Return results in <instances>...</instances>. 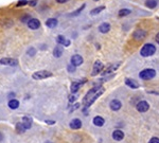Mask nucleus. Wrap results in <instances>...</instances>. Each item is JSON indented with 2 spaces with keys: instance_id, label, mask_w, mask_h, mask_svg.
Masks as SVG:
<instances>
[{
  "instance_id": "nucleus-1",
  "label": "nucleus",
  "mask_w": 159,
  "mask_h": 143,
  "mask_svg": "<svg viewBox=\"0 0 159 143\" xmlns=\"http://www.w3.org/2000/svg\"><path fill=\"white\" fill-rule=\"evenodd\" d=\"M156 52V47L153 44H145L140 50V55L143 57H150Z\"/></svg>"
},
{
  "instance_id": "nucleus-2",
  "label": "nucleus",
  "mask_w": 159,
  "mask_h": 143,
  "mask_svg": "<svg viewBox=\"0 0 159 143\" xmlns=\"http://www.w3.org/2000/svg\"><path fill=\"white\" fill-rule=\"evenodd\" d=\"M101 88H102V86H101V85L94 86L93 88H91V89H90V90H89L88 92L86 93V96H84V99H83V102H82L83 104H84V106L87 105V104H88V103L91 101V99L93 98L94 96H96V94L98 93V91L100 90Z\"/></svg>"
},
{
  "instance_id": "nucleus-3",
  "label": "nucleus",
  "mask_w": 159,
  "mask_h": 143,
  "mask_svg": "<svg viewBox=\"0 0 159 143\" xmlns=\"http://www.w3.org/2000/svg\"><path fill=\"white\" fill-rule=\"evenodd\" d=\"M156 76V71L152 69V68H147V69H144V70L140 71L139 73V77L143 81H149V80H152Z\"/></svg>"
},
{
  "instance_id": "nucleus-4",
  "label": "nucleus",
  "mask_w": 159,
  "mask_h": 143,
  "mask_svg": "<svg viewBox=\"0 0 159 143\" xmlns=\"http://www.w3.org/2000/svg\"><path fill=\"white\" fill-rule=\"evenodd\" d=\"M53 74L52 72L48 70H40V71H36L32 74V77L33 80H45V79H48V77H51Z\"/></svg>"
},
{
  "instance_id": "nucleus-5",
  "label": "nucleus",
  "mask_w": 159,
  "mask_h": 143,
  "mask_svg": "<svg viewBox=\"0 0 159 143\" xmlns=\"http://www.w3.org/2000/svg\"><path fill=\"white\" fill-rule=\"evenodd\" d=\"M103 64L101 61H96L93 64V68H92V72H91V75L92 76H96L98 75L99 73H101V71L103 70Z\"/></svg>"
},
{
  "instance_id": "nucleus-6",
  "label": "nucleus",
  "mask_w": 159,
  "mask_h": 143,
  "mask_svg": "<svg viewBox=\"0 0 159 143\" xmlns=\"http://www.w3.org/2000/svg\"><path fill=\"white\" fill-rule=\"evenodd\" d=\"M136 109L139 111V112H146L149 109H150V105H149V103L146 101H140V102L137 103V105H136Z\"/></svg>"
},
{
  "instance_id": "nucleus-7",
  "label": "nucleus",
  "mask_w": 159,
  "mask_h": 143,
  "mask_svg": "<svg viewBox=\"0 0 159 143\" xmlns=\"http://www.w3.org/2000/svg\"><path fill=\"white\" fill-rule=\"evenodd\" d=\"M132 37H134L135 40L141 41V40H143L145 37H146V32H145L144 30L138 29V30H136L135 32L132 33Z\"/></svg>"
},
{
  "instance_id": "nucleus-8",
  "label": "nucleus",
  "mask_w": 159,
  "mask_h": 143,
  "mask_svg": "<svg viewBox=\"0 0 159 143\" xmlns=\"http://www.w3.org/2000/svg\"><path fill=\"white\" fill-rule=\"evenodd\" d=\"M0 65H4V66H17L18 61L15 59H11V57H3L0 59Z\"/></svg>"
},
{
  "instance_id": "nucleus-9",
  "label": "nucleus",
  "mask_w": 159,
  "mask_h": 143,
  "mask_svg": "<svg viewBox=\"0 0 159 143\" xmlns=\"http://www.w3.org/2000/svg\"><path fill=\"white\" fill-rule=\"evenodd\" d=\"M121 107H122V103H121L120 100H112L110 101V103H109V108L112 109V111H118L121 109Z\"/></svg>"
},
{
  "instance_id": "nucleus-10",
  "label": "nucleus",
  "mask_w": 159,
  "mask_h": 143,
  "mask_svg": "<svg viewBox=\"0 0 159 143\" xmlns=\"http://www.w3.org/2000/svg\"><path fill=\"white\" fill-rule=\"evenodd\" d=\"M83 57L79 54H74L73 56H71V65L74 66V67H77V66H81L83 64Z\"/></svg>"
},
{
  "instance_id": "nucleus-11",
  "label": "nucleus",
  "mask_w": 159,
  "mask_h": 143,
  "mask_svg": "<svg viewBox=\"0 0 159 143\" xmlns=\"http://www.w3.org/2000/svg\"><path fill=\"white\" fill-rule=\"evenodd\" d=\"M27 24H28V27H29L31 30H37L39 29V27H40V21H39L37 18H31Z\"/></svg>"
},
{
  "instance_id": "nucleus-12",
  "label": "nucleus",
  "mask_w": 159,
  "mask_h": 143,
  "mask_svg": "<svg viewBox=\"0 0 159 143\" xmlns=\"http://www.w3.org/2000/svg\"><path fill=\"white\" fill-rule=\"evenodd\" d=\"M112 139L116 141H121L124 139V133L120 129H116L112 131Z\"/></svg>"
},
{
  "instance_id": "nucleus-13",
  "label": "nucleus",
  "mask_w": 159,
  "mask_h": 143,
  "mask_svg": "<svg viewBox=\"0 0 159 143\" xmlns=\"http://www.w3.org/2000/svg\"><path fill=\"white\" fill-rule=\"evenodd\" d=\"M21 123L24 124V128L30 129L33 125V119L31 117H27V116H24V117H22V122Z\"/></svg>"
},
{
  "instance_id": "nucleus-14",
  "label": "nucleus",
  "mask_w": 159,
  "mask_h": 143,
  "mask_svg": "<svg viewBox=\"0 0 159 143\" xmlns=\"http://www.w3.org/2000/svg\"><path fill=\"white\" fill-rule=\"evenodd\" d=\"M119 66H120V63H117V64L110 65L109 67L106 68L105 71H103V72H102V75L105 76V75H107V74H109V73L114 72V71H116V70H117V69H118Z\"/></svg>"
},
{
  "instance_id": "nucleus-15",
  "label": "nucleus",
  "mask_w": 159,
  "mask_h": 143,
  "mask_svg": "<svg viewBox=\"0 0 159 143\" xmlns=\"http://www.w3.org/2000/svg\"><path fill=\"white\" fill-rule=\"evenodd\" d=\"M56 43L59 45H63V46H65V47H69V46H70V40H69V39H66L65 36H63V35H59L56 37Z\"/></svg>"
},
{
  "instance_id": "nucleus-16",
  "label": "nucleus",
  "mask_w": 159,
  "mask_h": 143,
  "mask_svg": "<svg viewBox=\"0 0 159 143\" xmlns=\"http://www.w3.org/2000/svg\"><path fill=\"white\" fill-rule=\"evenodd\" d=\"M69 126H70V128L72 129H80L82 127V121L80 119H73L69 123Z\"/></svg>"
},
{
  "instance_id": "nucleus-17",
  "label": "nucleus",
  "mask_w": 159,
  "mask_h": 143,
  "mask_svg": "<svg viewBox=\"0 0 159 143\" xmlns=\"http://www.w3.org/2000/svg\"><path fill=\"white\" fill-rule=\"evenodd\" d=\"M93 125L98 126V127H101V126H103L105 124V119L103 117H101V116H97V117L93 118Z\"/></svg>"
},
{
  "instance_id": "nucleus-18",
  "label": "nucleus",
  "mask_w": 159,
  "mask_h": 143,
  "mask_svg": "<svg viewBox=\"0 0 159 143\" xmlns=\"http://www.w3.org/2000/svg\"><path fill=\"white\" fill-rule=\"evenodd\" d=\"M81 86H82V84L79 82V81H75V82H72L71 83V86H70V91L71 93L74 94L77 93V91H79V89L81 88Z\"/></svg>"
},
{
  "instance_id": "nucleus-19",
  "label": "nucleus",
  "mask_w": 159,
  "mask_h": 143,
  "mask_svg": "<svg viewBox=\"0 0 159 143\" xmlns=\"http://www.w3.org/2000/svg\"><path fill=\"white\" fill-rule=\"evenodd\" d=\"M125 85L128 86L130 88H132V89H137V88H139V84L132 79H125Z\"/></svg>"
},
{
  "instance_id": "nucleus-20",
  "label": "nucleus",
  "mask_w": 159,
  "mask_h": 143,
  "mask_svg": "<svg viewBox=\"0 0 159 143\" xmlns=\"http://www.w3.org/2000/svg\"><path fill=\"white\" fill-rule=\"evenodd\" d=\"M103 92H104V88L102 87V88L100 89V90L98 91V93L96 94V96H94L93 98H92L91 101H90V102H89L88 104H87V105H85V107H90V106H91L92 104H93V103L96 102V101H97V100L99 99V98H100V96H102V94H103Z\"/></svg>"
},
{
  "instance_id": "nucleus-21",
  "label": "nucleus",
  "mask_w": 159,
  "mask_h": 143,
  "mask_svg": "<svg viewBox=\"0 0 159 143\" xmlns=\"http://www.w3.org/2000/svg\"><path fill=\"white\" fill-rule=\"evenodd\" d=\"M99 31L101 33H103V34H106V33H108L110 31V24L108 22H103V24H101L99 26Z\"/></svg>"
},
{
  "instance_id": "nucleus-22",
  "label": "nucleus",
  "mask_w": 159,
  "mask_h": 143,
  "mask_svg": "<svg viewBox=\"0 0 159 143\" xmlns=\"http://www.w3.org/2000/svg\"><path fill=\"white\" fill-rule=\"evenodd\" d=\"M57 24H59V21H57V19H55V18H49V19L46 20V26H47L48 28H50V29L55 28V27L57 26Z\"/></svg>"
},
{
  "instance_id": "nucleus-23",
  "label": "nucleus",
  "mask_w": 159,
  "mask_h": 143,
  "mask_svg": "<svg viewBox=\"0 0 159 143\" xmlns=\"http://www.w3.org/2000/svg\"><path fill=\"white\" fill-rule=\"evenodd\" d=\"M63 52H64V49H63L62 46H56L54 48V50H53V56L59 59V57H61L63 55Z\"/></svg>"
},
{
  "instance_id": "nucleus-24",
  "label": "nucleus",
  "mask_w": 159,
  "mask_h": 143,
  "mask_svg": "<svg viewBox=\"0 0 159 143\" xmlns=\"http://www.w3.org/2000/svg\"><path fill=\"white\" fill-rule=\"evenodd\" d=\"M8 106H9V108H11V109H17V108L19 107V101L16 99L9 100Z\"/></svg>"
},
{
  "instance_id": "nucleus-25",
  "label": "nucleus",
  "mask_w": 159,
  "mask_h": 143,
  "mask_svg": "<svg viewBox=\"0 0 159 143\" xmlns=\"http://www.w3.org/2000/svg\"><path fill=\"white\" fill-rule=\"evenodd\" d=\"M145 6L149 9H155L158 6V0H146L145 1Z\"/></svg>"
},
{
  "instance_id": "nucleus-26",
  "label": "nucleus",
  "mask_w": 159,
  "mask_h": 143,
  "mask_svg": "<svg viewBox=\"0 0 159 143\" xmlns=\"http://www.w3.org/2000/svg\"><path fill=\"white\" fill-rule=\"evenodd\" d=\"M15 129H16V133L17 134H24V131L27 130L26 128H24V126L22 123H16V125H15Z\"/></svg>"
},
{
  "instance_id": "nucleus-27",
  "label": "nucleus",
  "mask_w": 159,
  "mask_h": 143,
  "mask_svg": "<svg viewBox=\"0 0 159 143\" xmlns=\"http://www.w3.org/2000/svg\"><path fill=\"white\" fill-rule=\"evenodd\" d=\"M130 13H132V11H130V9H122L119 11L118 16L119 17H125V16H127V15H130Z\"/></svg>"
},
{
  "instance_id": "nucleus-28",
  "label": "nucleus",
  "mask_w": 159,
  "mask_h": 143,
  "mask_svg": "<svg viewBox=\"0 0 159 143\" xmlns=\"http://www.w3.org/2000/svg\"><path fill=\"white\" fill-rule=\"evenodd\" d=\"M103 10H105V6H98V8H96V9L91 10V12H90V15H92V16H94V15H98L99 13L102 12Z\"/></svg>"
},
{
  "instance_id": "nucleus-29",
  "label": "nucleus",
  "mask_w": 159,
  "mask_h": 143,
  "mask_svg": "<svg viewBox=\"0 0 159 143\" xmlns=\"http://www.w3.org/2000/svg\"><path fill=\"white\" fill-rule=\"evenodd\" d=\"M85 6H86V4H82V6H80L79 9H77V10H75V11H74V12L70 13V14H69V16H70V17H74V16H77V15H79L80 13L82 12L83 10L85 9Z\"/></svg>"
},
{
  "instance_id": "nucleus-30",
  "label": "nucleus",
  "mask_w": 159,
  "mask_h": 143,
  "mask_svg": "<svg viewBox=\"0 0 159 143\" xmlns=\"http://www.w3.org/2000/svg\"><path fill=\"white\" fill-rule=\"evenodd\" d=\"M26 4H29V1L28 0H18V2L16 3V6L19 8V6H24Z\"/></svg>"
},
{
  "instance_id": "nucleus-31",
  "label": "nucleus",
  "mask_w": 159,
  "mask_h": 143,
  "mask_svg": "<svg viewBox=\"0 0 159 143\" xmlns=\"http://www.w3.org/2000/svg\"><path fill=\"white\" fill-rule=\"evenodd\" d=\"M30 19H31V16H30V15H24V16L21 17V21H22V22H27V24L29 22Z\"/></svg>"
},
{
  "instance_id": "nucleus-32",
  "label": "nucleus",
  "mask_w": 159,
  "mask_h": 143,
  "mask_svg": "<svg viewBox=\"0 0 159 143\" xmlns=\"http://www.w3.org/2000/svg\"><path fill=\"white\" fill-rule=\"evenodd\" d=\"M36 53V49L35 48H30L29 50H28V54L29 55H31V56H33L34 54Z\"/></svg>"
},
{
  "instance_id": "nucleus-33",
  "label": "nucleus",
  "mask_w": 159,
  "mask_h": 143,
  "mask_svg": "<svg viewBox=\"0 0 159 143\" xmlns=\"http://www.w3.org/2000/svg\"><path fill=\"white\" fill-rule=\"evenodd\" d=\"M77 99V96H74V94H71L69 96V103H74L75 102V100Z\"/></svg>"
},
{
  "instance_id": "nucleus-34",
  "label": "nucleus",
  "mask_w": 159,
  "mask_h": 143,
  "mask_svg": "<svg viewBox=\"0 0 159 143\" xmlns=\"http://www.w3.org/2000/svg\"><path fill=\"white\" fill-rule=\"evenodd\" d=\"M37 3H38V0H30V1H29V6H35Z\"/></svg>"
},
{
  "instance_id": "nucleus-35",
  "label": "nucleus",
  "mask_w": 159,
  "mask_h": 143,
  "mask_svg": "<svg viewBox=\"0 0 159 143\" xmlns=\"http://www.w3.org/2000/svg\"><path fill=\"white\" fill-rule=\"evenodd\" d=\"M149 143H159V138L158 137H153L149 141Z\"/></svg>"
},
{
  "instance_id": "nucleus-36",
  "label": "nucleus",
  "mask_w": 159,
  "mask_h": 143,
  "mask_svg": "<svg viewBox=\"0 0 159 143\" xmlns=\"http://www.w3.org/2000/svg\"><path fill=\"white\" fill-rule=\"evenodd\" d=\"M80 107V104L79 103H77V104H74L73 106H72V107H71V109H70V112H72V111H74L75 110V109H77V108Z\"/></svg>"
},
{
  "instance_id": "nucleus-37",
  "label": "nucleus",
  "mask_w": 159,
  "mask_h": 143,
  "mask_svg": "<svg viewBox=\"0 0 159 143\" xmlns=\"http://www.w3.org/2000/svg\"><path fill=\"white\" fill-rule=\"evenodd\" d=\"M68 71H69V72H74V71H75V67L72 66V65H69V66H68Z\"/></svg>"
},
{
  "instance_id": "nucleus-38",
  "label": "nucleus",
  "mask_w": 159,
  "mask_h": 143,
  "mask_svg": "<svg viewBox=\"0 0 159 143\" xmlns=\"http://www.w3.org/2000/svg\"><path fill=\"white\" fill-rule=\"evenodd\" d=\"M56 2L59 3V4H63V3H66L68 2V1H70V0H55Z\"/></svg>"
},
{
  "instance_id": "nucleus-39",
  "label": "nucleus",
  "mask_w": 159,
  "mask_h": 143,
  "mask_svg": "<svg viewBox=\"0 0 159 143\" xmlns=\"http://www.w3.org/2000/svg\"><path fill=\"white\" fill-rule=\"evenodd\" d=\"M45 122L47 123V124H50V125H52V124H55V121H53V120H46Z\"/></svg>"
},
{
  "instance_id": "nucleus-40",
  "label": "nucleus",
  "mask_w": 159,
  "mask_h": 143,
  "mask_svg": "<svg viewBox=\"0 0 159 143\" xmlns=\"http://www.w3.org/2000/svg\"><path fill=\"white\" fill-rule=\"evenodd\" d=\"M155 40H156V43L159 45V32L157 33V35H156V37H155Z\"/></svg>"
},
{
  "instance_id": "nucleus-41",
  "label": "nucleus",
  "mask_w": 159,
  "mask_h": 143,
  "mask_svg": "<svg viewBox=\"0 0 159 143\" xmlns=\"http://www.w3.org/2000/svg\"><path fill=\"white\" fill-rule=\"evenodd\" d=\"M2 139H3V137H2V134H1V133H0V141L2 140Z\"/></svg>"
},
{
  "instance_id": "nucleus-42",
  "label": "nucleus",
  "mask_w": 159,
  "mask_h": 143,
  "mask_svg": "<svg viewBox=\"0 0 159 143\" xmlns=\"http://www.w3.org/2000/svg\"><path fill=\"white\" fill-rule=\"evenodd\" d=\"M45 143H53V142H51V141H46Z\"/></svg>"
},
{
  "instance_id": "nucleus-43",
  "label": "nucleus",
  "mask_w": 159,
  "mask_h": 143,
  "mask_svg": "<svg viewBox=\"0 0 159 143\" xmlns=\"http://www.w3.org/2000/svg\"><path fill=\"white\" fill-rule=\"evenodd\" d=\"M93 1H99V0H93Z\"/></svg>"
}]
</instances>
